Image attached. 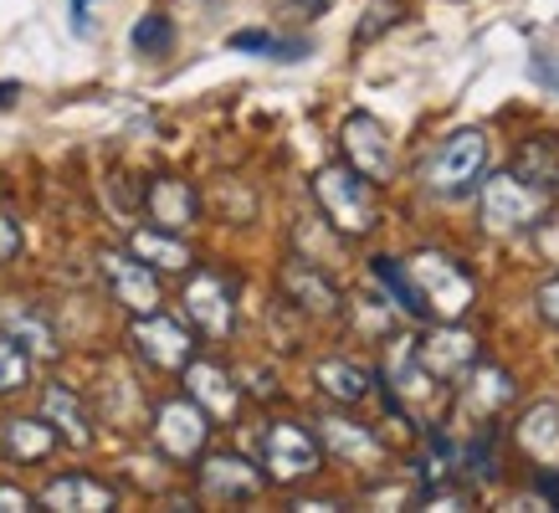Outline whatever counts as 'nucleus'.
I'll return each instance as SVG.
<instances>
[{
  "instance_id": "22",
  "label": "nucleus",
  "mask_w": 559,
  "mask_h": 513,
  "mask_svg": "<svg viewBox=\"0 0 559 513\" xmlns=\"http://www.w3.org/2000/svg\"><path fill=\"white\" fill-rule=\"evenodd\" d=\"M0 446H5V457L11 462H41L57 446V431H51V421L41 416H16V421H5L0 427Z\"/></svg>"
},
{
  "instance_id": "28",
  "label": "nucleus",
  "mask_w": 559,
  "mask_h": 513,
  "mask_svg": "<svg viewBox=\"0 0 559 513\" xmlns=\"http://www.w3.org/2000/svg\"><path fill=\"white\" fill-rule=\"evenodd\" d=\"M231 51H262V57H277V62H298L304 57V41H283L272 32H237L231 36Z\"/></svg>"
},
{
  "instance_id": "20",
  "label": "nucleus",
  "mask_w": 559,
  "mask_h": 513,
  "mask_svg": "<svg viewBox=\"0 0 559 513\" xmlns=\"http://www.w3.org/2000/svg\"><path fill=\"white\" fill-rule=\"evenodd\" d=\"M129 252L144 262V267H154V273H190V247L175 231H165V226H144V231H134L129 237Z\"/></svg>"
},
{
  "instance_id": "29",
  "label": "nucleus",
  "mask_w": 559,
  "mask_h": 513,
  "mask_svg": "<svg viewBox=\"0 0 559 513\" xmlns=\"http://www.w3.org/2000/svg\"><path fill=\"white\" fill-rule=\"evenodd\" d=\"M144 57H165V51L175 47V26H170V16H159V11H150V16L134 26V36H129Z\"/></svg>"
},
{
  "instance_id": "31",
  "label": "nucleus",
  "mask_w": 559,
  "mask_h": 513,
  "mask_svg": "<svg viewBox=\"0 0 559 513\" xmlns=\"http://www.w3.org/2000/svg\"><path fill=\"white\" fill-rule=\"evenodd\" d=\"M16 252H21V226L11 222L5 211H0V262H11Z\"/></svg>"
},
{
  "instance_id": "12",
  "label": "nucleus",
  "mask_w": 559,
  "mask_h": 513,
  "mask_svg": "<svg viewBox=\"0 0 559 513\" xmlns=\"http://www.w3.org/2000/svg\"><path fill=\"white\" fill-rule=\"evenodd\" d=\"M144 211H150L154 226L186 231V226L201 216V195H195V186L180 180V175H154L150 186H144Z\"/></svg>"
},
{
  "instance_id": "4",
  "label": "nucleus",
  "mask_w": 559,
  "mask_h": 513,
  "mask_svg": "<svg viewBox=\"0 0 559 513\" xmlns=\"http://www.w3.org/2000/svg\"><path fill=\"white\" fill-rule=\"evenodd\" d=\"M488 170V134L483 129H462L426 159V190L437 195H473Z\"/></svg>"
},
{
  "instance_id": "32",
  "label": "nucleus",
  "mask_w": 559,
  "mask_h": 513,
  "mask_svg": "<svg viewBox=\"0 0 559 513\" xmlns=\"http://www.w3.org/2000/svg\"><path fill=\"white\" fill-rule=\"evenodd\" d=\"M32 509V493H21L16 482H0V513H26Z\"/></svg>"
},
{
  "instance_id": "1",
  "label": "nucleus",
  "mask_w": 559,
  "mask_h": 513,
  "mask_svg": "<svg viewBox=\"0 0 559 513\" xmlns=\"http://www.w3.org/2000/svg\"><path fill=\"white\" fill-rule=\"evenodd\" d=\"M406 277L416 298H421V319H441V324H457L462 313L477 303V283L462 267L457 256L447 252H416L406 262Z\"/></svg>"
},
{
  "instance_id": "8",
  "label": "nucleus",
  "mask_w": 559,
  "mask_h": 513,
  "mask_svg": "<svg viewBox=\"0 0 559 513\" xmlns=\"http://www.w3.org/2000/svg\"><path fill=\"white\" fill-rule=\"evenodd\" d=\"M344 144V165L355 175H365L370 186H385L390 170H395V154H390V129L374 114H349L340 129Z\"/></svg>"
},
{
  "instance_id": "10",
  "label": "nucleus",
  "mask_w": 559,
  "mask_h": 513,
  "mask_svg": "<svg viewBox=\"0 0 559 513\" xmlns=\"http://www.w3.org/2000/svg\"><path fill=\"white\" fill-rule=\"evenodd\" d=\"M205 437H211V416H205L195 401H165V406L154 410V442L159 452L175 462H190L205 452Z\"/></svg>"
},
{
  "instance_id": "14",
  "label": "nucleus",
  "mask_w": 559,
  "mask_h": 513,
  "mask_svg": "<svg viewBox=\"0 0 559 513\" xmlns=\"http://www.w3.org/2000/svg\"><path fill=\"white\" fill-rule=\"evenodd\" d=\"M186 391H190V401L211 416V421H231L237 406H241L237 380L226 375L221 365H211V359H190L186 365Z\"/></svg>"
},
{
  "instance_id": "17",
  "label": "nucleus",
  "mask_w": 559,
  "mask_h": 513,
  "mask_svg": "<svg viewBox=\"0 0 559 513\" xmlns=\"http://www.w3.org/2000/svg\"><path fill=\"white\" fill-rule=\"evenodd\" d=\"M41 416L51 421L57 442H68V446L93 442V416H87L83 401H78L68 385H47V391H41Z\"/></svg>"
},
{
  "instance_id": "25",
  "label": "nucleus",
  "mask_w": 559,
  "mask_h": 513,
  "mask_svg": "<svg viewBox=\"0 0 559 513\" xmlns=\"http://www.w3.org/2000/svg\"><path fill=\"white\" fill-rule=\"evenodd\" d=\"M313 380H319V391L329 395V401H344V406L365 401L374 385L370 370H365V365H349V359H323L319 370H313Z\"/></svg>"
},
{
  "instance_id": "6",
  "label": "nucleus",
  "mask_w": 559,
  "mask_h": 513,
  "mask_svg": "<svg viewBox=\"0 0 559 513\" xmlns=\"http://www.w3.org/2000/svg\"><path fill=\"white\" fill-rule=\"evenodd\" d=\"M411 355H416V365H421L437 385H462V375L477 365V339L462 329V319L457 324H441L437 319V329H431L421 344H411Z\"/></svg>"
},
{
  "instance_id": "18",
  "label": "nucleus",
  "mask_w": 559,
  "mask_h": 513,
  "mask_svg": "<svg viewBox=\"0 0 559 513\" xmlns=\"http://www.w3.org/2000/svg\"><path fill=\"white\" fill-rule=\"evenodd\" d=\"M519 446H524L528 457L539 462V467H559V406H528L519 416V427H513Z\"/></svg>"
},
{
  "instance_id": "2",
  "label": "nucleus",
  "mask_w": 559,
  "mask_h": 513,
  "mask_svg": "<svg viewBox=\"0 0 559 513\" xmlns=\"http://www.w3.org/2000/svg\"><path fill=\"white\" fill-rule=\"evenodd\" d=\"M313 201H319V211L329 216V226L344 231V237H370L374 222H380L370 180L355 175L349 165H323V170L313 175Z\"/></svg>"
},
{
  "instance_id": "24",
  "label": "nucleus",
  "mask_w": 559,
  "mask_h": 513,
  "mask_svg": "<svg viewBox=\"0 0 559 513\" xmlns=\"http://www.w3.org/2000/svg\"><path fill=\"white\" fill-rule=\"evenodd\" d=\"M462 385H467V406H473V416H498V410L513 401V380L498 370V365H473L467 375H462Z\"/></svg>"
},
{
  "instance_id": "23",
  "label": "nucleus",
  "mask_w": 559,
  "mask_h": 513,
  "mask_svg": "<svg viewBox=\"0 0 559 513\" xmlns=\"http://www.w3.org/2000/svg\"><path fill=\"white\" fill-rule=\"evenodd\" d=\"M513 170L534 190H544L549 201H559V139H528L524 150L513 154Z\"/></svg>"
},
{
  "instance_id": "30",
  "label": "nucleus",
  "mask_w": 559,
  "mask_h": 513,
  "mask_svg": "<svg viewBox=\"0 0 559 513\" xmlns=\"http://www.w3.org/2000/svg\"><path fill=\"white\" fill-rule=\"evenodd\" d=\"M534 303H539V313L559 329V277H544L539 293H534Z\"/></svg>"
},
{
  "instance_id": "11",
  "label": "nucleus",
  "mask_w": 559,
  "mask_h": 513,
  "mask_svg": "<svg viewBox=\"0 0 559 513\" xmlns=\"http://www.w3.org/2000/svg\"><path fill=\"white\" fill-rule=\"evenodd\" d=\"M103 277L129 313H154L159 308V283H154V267H144L134 252H103Z\"/></svg>"
},
{
  "instance_id": "35",
  "label": "nucleus",
  "mask_w": 559,
  "mask_h": 513,
  "mask_svg": "<svg viewBox=\"0 0 559 513\" xmlns=\"http://www.w3.org/2000/svg\"><path fill=\"white\" fill-rule=\"evenodd\" d=\"M16 93H21V83H0V108H11V103H16Z\"/></svg>"
},
{
  "instance_id": "27",
  "label": "nucleus",
  "mask_w": 559,
  "mask_h": 513,
  "mask_svg": "<svg viewBox=\"0 0 559 513\" xmlns=\"http://www.w3.org/2000/svg\"><path fill=\"white\" fill-rule=\"evenodd\" d=\"M32 380V355L11 334H0V395H16Z\"/></svg>"
},
{
  "instance_id": "16",
  "label": "nucleus",
  "mask_w": 559,
  "mask_h": 513,
  "mask_svg": "<svg viewBox=\"0 0 559 513\" xmlns=\"http://www.w3.org/2000/svg\"><path fill=\"white\" fill-rule=\"evenodd\" d=\"M283 293H288L304 313H313V319H334V313L344 308L340 288H334L313 262H288V267H283Z\"/></svg>"
},
{
  "instance_id": "19",
  "label": "nucleus",
  "mask_w": 559,
  "mask_h": 513,
  "mask_svg": "<svg viewBox=\"0 0 559 513\" xmlns=\"http://www.w3.org/2000/svg\"><path fill=\"white\" fill-rule=\"evenodd\" d=\"M319 437H323V446H329L334 457H344L349 467H374V462H380V442H374V431L359 427V421L323 416V421H319Z\"/></svg>"
},
{
  "instance_id": "3",
  "label": "nucleus",
  "mask_w": 559,
  "mask_h": 513,
  "mask_svg": "<svg viewBox=\"0 0 559 513\" xmlns=\"http://www.w3.org/2000/svg\"><path fill=\"white\" fill-rule=\"evenodd\" d=\"M549 195L534 190L519 170H503L483 180V226L498 231V237H524V231H539L544 211H549Z\"/></svg>"
},
{
  "instance_id": "34",
  "label": "nucleus",
  "mask_w": 559,
  "mask_h": 513,
  "mask_svg": "<svg viewBox=\"0 0 559 513\" xmlns=\"http://www.w3.org/2000/svg\"><path fill=\"white\" fill-rule=\"evenodd\" d=\"M534 68H539V77H544V83H555V87H559V57H539Z\"/></svg>"
},
{
  "instance_id": "21",
  "label": "nucleus",
  "mask_w": 559,
  "mask_h": 513,
  "mask_svg": "<svg viewBox=\"0 0 559 513\" xmlns=\"http://www.w3.org/2000/svg\"><path fill=\"white\" fill-rule=\"evenodd\" d=\"M0 334H11L26 355H41V359L57 355L51 319H47V313H36L32 303H0Z\"/></svg>"
},
{
  "instance_id": "5",
  "label": "nucleus",
  "mask_w": 559,
  "mask_h": 513,
  "mask_svg": "<svg viewBox=\"0 0 559 513\" xmlns=\"http://www.w3.org/2000/svg\"><path fill=\"white\" fill-rule=\"evenodd\" d=\"M319 462H323L319 437L298 427V421H272L262 431V467H267L272 482H304L319 473Z\"/></svg>"
},
{
  "instance_id": "9",
  "label": "nucleus",
  "mask_w": 559,
  "mask_h": 513,
  "mask_svg": "<svg viewBox=\"0 0 559 513\" xmlns=\"http://www.w3.org/2000/svg\"><path fill=\"white\" fill-rule=\"evenodd\" d=\"M186 319L201 329L205 339H226L237 329V298H231V283L211 267L190 273L186 283Z\"/></svg>"
},
{
  "instance_id": "15",
  "label": "nucleus",
  "mask_w": 559,
  "mask_h": 513,
  "mask_svg": "<svg viewBox=\"0 0 559 513\" xmlns=\"http://www.w3.org/2000/svg\"><path fill=\"white\" fill-rule=\"evenodd\" d=\"M41 503L57 513H108L119 498H114L108 482L87 478V473H62V478H51L47 488H41Z\"/></svg>"
},
{
  "instance_id": "13",
  "label": "nucleus",
  "mask_w": 559,
  "mask_h": 513,
  "mask_svg": "<svg viewBox=\"0 0 559 513\" xmlns=\"http://www.w3.org/2000/svg\"><path fill=\"white\" fill-rule=\"evenodd\" d=\"M201 493L216 498V503H247V498L262 493V473L237 452H221V457L201 462Z\"/></svg>"
},
{
  "instance_id": "33",
  "label": "nucleus",
  "mask_w": 559,
  "mask_h": 513,
  "mask_svg": "<svg viewBox=\"0 0 559 513\" xmlns=\"http://www.w3.org/2000/svg\"><path fill=\"white\" fill-rule=\"evenodd\" d=\"M385 21H395V5H390V11H385V5H374V11H370V21L359 26V41H365V36H374V32H380V26H385Z\"/></svg>"
},
{
  "instance_id": "26",
  "label": "nucleus",
  "mask_w": 559,
  "mask_h": 513,
  "mask_svg": "<svg viewBox=\"0 0 559 513\" xmlns=\"http://www.w3.org/2000/svg\"><path fill=\"white\" fill-rule=\"evenodd\" d=\"M370 273H374V283L395 298V303L406 308L411 319H421V298H416V288H411V277H406V262L401 256H374L370 262Z\"/></svg>"
},
{
  "instance_id": "7",
  "label": "nucleus",
  "mask_w": 559,
  "mask_h": 513,
  "mask_svg": "<svg viewBox=\"0 0 559 513\" xmlns=\"http://www.w3.org/2000/svg\"><path fill=\"white\" fill-rule=\"evenodd\" d=\"M129 339L144 359H150L154 370H186L190 359H195V334H190L180 319L170 313H134V329H129Z\"/></svg>"
}]
</instances>
